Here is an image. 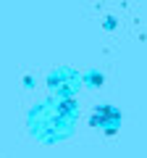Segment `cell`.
Listing matches in <instances>:
<instances>
[{"instance_id":"cell-1","label":"cell","mask_w":147,"mask_h":158,"mask_svg":"<svg viewBox=\"0 0 147 158\" xmlns=\"http://www.w3.org/2000/svg\"><path fill=\"white\" fill-rule=\"evenodd\" d=\"M121 124V116L113 106H97L95 113H92V127L97 129H105V132H116Z\"/></svg>"}]
</instances>
